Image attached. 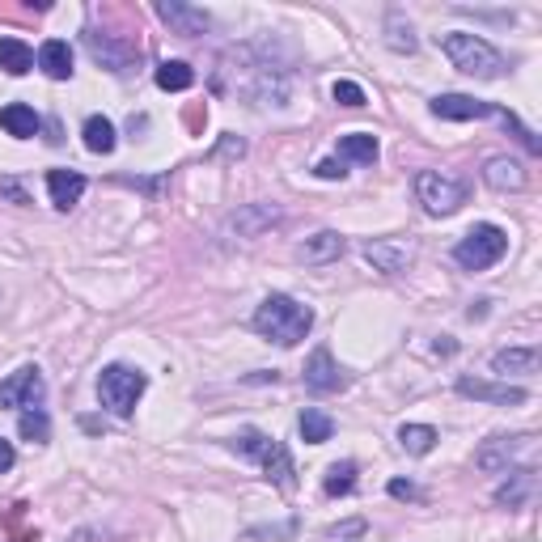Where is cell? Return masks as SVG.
Listing matches in <instances>:
<instances>
[{
	"mask_svg": "<svg viewBox=\"0 0 542 542\" xmlns=\"http://www.w3.org/2000/svg\"><path fill=\"white\" fill-rule=\"evenodd\" d=\"M365 259L377 267V271H386V276H403V271L411 267V259H415V250L411 246H403V242H369L365 246Z\"/></svg>",
	"mask_w": 542,
	"mask_h": 542,
	"instance_id": "14",
	"label": "cell"
},
{
	"mask_svg": "<svg viewBox=\"0 0 542 542\" xmlns=\"http://www.w3.org/2000/svg\"><path fill=\"white\" fill-rule=\"evenodd\" d=\"M322 492H327V496H352V492H356V462H335V466H327Z\"/></svg>",
	"mask_w": 542,
	"mask_h": 542,
	"instance_id": "30",
	"label": "cell"
},
{
	"mask_svg": "<svg viewBox=\"0 0 542 542\" xmlns=\"http://www.w3.org/2000/svg\"><path fill=\"white\" fill-rule=\"evenodd\" d=\"M348 386H352V373L331 356V348H314L310 360H305V390H314V394H339V390H348Z\"/></svg>",
	"mask_w": 542,
	"mask_h": 542,
	"instance_id": "7",
	"label": "cell"
},
{
	"mask_svg": "<svg viewBox=\"0 0 542 542\" xmlns=\"http://www.w3.org/2000/svg\"><path fill=\"white\" fill-rule=\"evenodd\" d=\"M314 174H318V178H327V183H335V178L348 174V166H343L339 157H327V161H318V166H314Z\"/></svg>",
	"mask_w": 542,
	"mask_h": 542,
	"instance_id": "33",
	"label": "cell"
},
{
	"mask_svg": "<svg viewBox=\"0 0 542 542\" xmlns=\"http://www.w3.org/2000/svg\"><path fill=\"white\" fill-rule=\"evenodd\" d=\"M356 534H365V521H360V517L356 521H343V526L331 530V538H356Z\"/></svg>",
	"mask_w": 542,
	"mask_h": 542,
	"instance_id": "35",
	"label": "cell"
},
{
	"mask_svg": "<svg viewBox=\"0 0 542 542\" xmlns=\"http://www.w3.org/2000/svg\"><path fill=\"white\" fill-rule=\"evenodd\" d=\"M13 462H17V449H13V441L0 437V475H9V471H13Z\"/></svg>",
	"mask_w": 542,
	"mask_h": 542,
	"instance_id": "34",
	"label": "cell"
},
{
	"mask_svg": "<svg viewBox=\"0 0 542 542\" xmlns=\"http://www.w3.org/2000/svg\"><path fill=\"white\" fill-rule=\"evenodd\" d=\"M81 136H85V149H89V153H98V157L115 153V123L106 119V115H89L85 128H81Z\"/></svg>",
	"mask_w": 542,
	"mask_h": 542,
	"instance_id": "26",
	"label": "cell"
},
{
	"mask_svg": "<svg viewBox=\"0 0 542 542\" xmlns=\"http://www.w3.org/2000/svg\"><path fill=\"white\" fill-rule=\"evenodd\" d=\"M0 68H5L9 77H26L34 68V51L22 39H0Z\"/></svg>",
	"mask_w": 542,
	"mask_h": 542,
	"instance_id": "27",
	"label": "cell"
},
{
	"mask_svg": "<svg viewBox=\"0 0 542 542\" xmlns=\"http://www.w3.org/2000/svg\"><path fill=\"white\" fill-rule=\"evenodd\" d=\"M390 496H394V500H415L420 492H415V483H407V479H394V483H390Z\"/></svg>",
	"mask_w": 542,
	"mask_h": 542,
	"instance_id": "36",
	"label": "cell"
},
{
	"mask_svg": "<svg viewBox=\"0 0 542 542\" xmlns=\"http://www.w3.org/2000/svg\"><path fill=\"white\" fill-rule=\"evenodd\" d=\"M462 399H475V403H492V407H521L526 403V390L509 386V382H483V377H458L454 386Z\"/></svg>",
	"mask_w": 542,
	"mask_h": 542,
	"instance_id": "9",
	"label": "cell"
},
{
	"mask_svg": "<svg viewBox=\"0 0 542 542\" xmlns=\"http://www.w3.org/2000/svg\"><path fill=\"white\" fill-rule=\"evenodd\" d=\"M331 94H335V102H339V106H348V111H356V106H365V89H360L356 81H335Z\"/></svg>",
	"mask_w": 542,
	"mask_h": 542,
	"instance_id": "32",
	"label": "cell"
},
{
	"mask_svg": "<svg viewBox=\"0 0 542 542\" xmlns=\"http://www.w3.org/2000/svg\"><path fill=\"white\" fill-rule=\"evenodd\" d=\"M432 115L437 119H449V123H466V119H500V106L492 102H479L471 94H437L432 98Z\"/></svg>",
	"mask_w": 542,
	"mask_h": 542,
	"instance_id": "10",
	"label": "cell"
},
{
	"mask_svg": "<svg viewBox=\"0 0 542 542\" xmlns=\"http://www.w3.org/2000/svg\"><path fill=\"white\" fill-rule=\"evenodd\" d=\"M339 161L343 166H373L377 161V140L369 132H348V136H339Z\"/></svg>",
	"mask_w": 542,
	"mask_h": 542,
	"instance_id": "23",
	"label": "cell"
},
{
	"mask_svg": "<svg viewBox=\"0 0 542 542\" xmlns=\"http://www.w3.org/2000/svg\"><path fill=\"white\" fill-rule=\"evenodd\" d=\"M0 128H5L13 140H34V136H39V128H43V119L34 115V106L9 102L5 111H0Z\"/></svg>",
	"mask_w": 542,
	"mask_h": 542,
	"instance_id": "19",
	"label": "cell"
},
{
	"mask_svg": "<svg viewBox=\"0 0 542 542\" xmlns=\"http://www.w3.org/2000/svg\"><path fill=\"white\" fill-rule=\"evenodd\" d=\"M43 394H47L43 373L34 365H26V369H17L9 382H0V411H5V407H22V411L43 407Z\"/></svg>",
	"mask_w": 542,
	"mask_h": 542,
	"instance_id": "8",
	"label": "cell"
},
{
	"mask_svg": "<svg viewBox=\"0 0 542 542\" xmlns=\"http://www.w3.org/2000/svg\"><path fill=\"white\" fill-rule=\"evenodd\" d=\"M85 47H89V56H94L98 64H106L111 72H132V47H115L106 34H98V30H85Z\"/></svg>",
	"mask_w": 542,
	"mask_h": 542,
	"instance_id": "16",
	"label": "cell"
},
{
	"mask_svg": "<svg viewBox=\"0 0 542 542\" xmlns=\"http://www.w3.org/2000/svg\"><path fill=\"white\" fill-rule=\"evenodd\" d=\"M343 250H348V242H343V233H335V229H322V233H314V238H305V246H301V259L305 263H335Z\"/></svg>",
	"mask_w": 542,
	"mask_h": 542,
	"instance_id": "21",
	"label": "cell"
},
{
	"mask_svg": "<svg viewBox=\"0 0 542 542\" xmlns=\"http://www.w3.org/2000/svg\"><path fill=\"white\" fill-rule=\"evenodd\" d=\"M483 183L492 191H526V166H521L517 157H487L483 166Z\"/></svg>",
	"mask_w": 542,
	"mask_h": 542,
	"instance_id": "13",
	"label": "cell"
},
{
	"mask_svg": "<svg viewBox=\"0 0 542 542\" xmlns=\"http://www.w3.org/2000/svg\"><path fill=\"white\" fill-rule=\"evenodd\" d=\"M386 47L399 51V56H411V51L420 47V39H415V30H411V22H407L403 9H390V13H386Z\"/></svg>",
	"mask_w": 542,
	"mask_h": 542,
	"instance_id": "24",
	"label": "cell"
},
{
	"mask_svg": "<svg viewBox=\"0 0 542 542\" xmlns=\"http://www.w3.org/2000/svg\"><path fill=\"white\" fill-rule=\"evenodd\" d=\"M466 195H471V187L462 183V178L454 174H441V170H420L415 174V200L424 204L428 216H454Z\"/></svg>",
	"mask_w": 542,
	"mask_h": 542,
	"instance_id": "5",
	"label": "cell"
},
{
	"mask_svg": "<svg viewBox=\"0 0 542 542\" xmlns=\"http://www.w3.org/2000/svg\"><path fill=\"white\" fill-rule=\"evenodd\" d=\"M157 17L174 34H187V39H191V34H208L212 30V17L204 9L187 5V0H157Z\"/></svg>",
	"mask_w": 542,
	"mask_h": 542,
	"instance_id": "12",
	"label": "cell"
},
{
	"mask_svg": "<svg viewBox=\"0 0 542 542\" xmlns=\"http://www.w3.org/2000/svg\"><path fill=\"white\" fill-rule=\"evenodd\" d=\"M229 449L242 458H255L263 466V475L276 483L280 492H297V466H293V454L284 449V441L267 437V432H259V428H242L238 437L229 441Z\"/></svg>",
	"mask_w": 542,
	"mask_h": 542,
	"instance_id": "3",
	"label": "cell"
},
{
	"mask_svg": "<svg viewBox=\"0 0 542 542\" xmlns=\"http://www.w3.org/2000/svg\"><path fill=\"white\" fill-rule=\"evenodd\" d=\"M246 153V144L238 140V136H229L225 144H221V149H216V157H242Z\"/></svg>",
	"mask_w": 542,
	"mask_h": 542,
	"instance_id": "37",
	"label": "cell"
},
{
	"mask_svg": "<svg viewBox=\"0 0 542 542\" xmlns=\"http://www.w3.org/2000/svg\"><path fill=\"white\" fill-rule=\"evenodd\" d=\"M0 195H9L13 204H30L26 195H22V187H17V183H9V178H5V183H0Z\"/></svg>",
	"mask_w": 542,
	"mask_h": 542,
	"instance_id": "38",
	"label": "cell"
},
{
	"mask_svg": "<svg viewBox=\"0 0 542 542\" xmlns=\"http://www.w3.org/2000/svg\"><path fill=\"white\" fill-rule=\"evenodd\" d=\"M437 352H441V356H449V352H454V339H449V335H445V339H437Z\"/></svg>",
	"mask_w": 542,
	"mask_h": 542,
	"instance_id": "39",
	"label": "cell"
},
{
	"mask_svg": "<svg viewBox=\"0 0 542 542\" xmlns=\"http://www.w3.org/2000/svg\"><path fill=\"white\" fill-rule=\"evenodd\" d=\"M399 445L411 458H424V454H432V445H437V428L432 424H403L399 428Z\"/></svg>",
	"mask_w": 542,
	"mask_h": 542,
	"instance_id": "28",
	"label": "cell"
},
{
	"mask_svg": "<svg viewBox=\"0 0 542 542\" xmlns=\"http://www.w3.org/2000/svg\"><path fill=\"white\" fill-rule=\"evenodd\" d=\"M530 445H534V437H492V441L479 445L475 466H479V471H509V466L526 454Z\"/></svg>",
	"mask_w": 542,
	"mask_h": 542,
	"instance_id": "11",
	"label": "cell"
},
{
	"mask_svg": "<svg viewBox=\"0 0 542 542\" xmlns=\"http://www.w3.org/2000/svg\"><path fill=\"white\" fill-rule=\"evenodd\" d=\"M504 250H509V233H504L500 225H475L466 238L454 246V259L458 267L466 271H487V267H496L504 259Z\"/></svg>",
	"mask_w": 542,
	"mask_h": 542,
	"instance_id": "6",
	"label": "cell"
},
{
	"mask_svg": "<svg viewBox=\"0 0 542 542\" xmlns=\"http://www.w3.org/2000/svg\"><path fill=\"white\" fill-rule=\"evenodd\" d=\"M437 43L449 56V64H454L458 72H466V77H475V81H500L504 72H509V60H504L487 39H479V34L449 30V34H437Z\"/></svg>",
	"mask_w": 542,
	"mask_h": 542,
	"instance_id": "2",
	"label": "cell"
},
{
	"mask_svg": "<svg viewBox=\"0 0 542 542\" xmlns=\"http://www.w3.org/2000/svg\"><path fill=\"white\" fill-rule=\"evenodd\" d=\"M195 85V72H191V64H183V60H166L157 68V89H166V94H183V89H191Z\"/></svg>",
	"mask_w": 542,
	"mask_h": 542,
	"instance_id": "29",
	"label": "cell"
},
{
	"mask_svg": "<svg viewBox=\"0 0 542 542\" xmlns=\"http://www.w3.org/2000/svg\"><path fill=\"white\" fill-rule=\"evenodd\" d=\"M17 432H22L26 441H34V445H47V441H51V420H47V411H43V407L22 411V420H17Z\"/></svg>",
	"mask_w": 542,
	"mask_h": 542,
	"instance_id": "31",
	"label": "cell"
},
{
	"mask_svg": "<svg viewBox=\"0 0 542 542\" xmlns=\"http://www.w3.org/2000/svg\"><path fill=\"white\" fill-rule=\"evenodd\" d=\"M280 221V212L271 208V204H250V208H242L238 216H229V229L238 233V238H259V233L267 229V225H276Z\"/></svg>",
	"mask_w": 542,
	"mask_h": 542,
	"instance_id": "20",
	"label": "cell"
},
{
	"mask_svg": "<svg viewBox=\"0 0 542 542\" xmlns=\"http://www.w3.org/2000/svg\"><path fill=\"white\" fill-rule=\"evenodd\" d=\"M534 492H538L534 466H521V471L509 475V483H500V487H496V504H500V509H521V504H526Z\"/></svg>",
	"mask_w": 542,
	"mask_h": 542,
	"instance_id": "17",
	"label": "cell"
},
{
	"mask_svg": "<svg viewBox=\"0 0 542 542\" xmlns=\"http://www.w3.org/2000/svg\"><path fill=\"white\" fill-rule=\"evenodd\" d=\"M538 360H542V352L534 348V343H526V348H500L492 356V373H500V377H509V373L530 377V373H538Z\"/></svg>",
	"mask_w": 542,
	"mask_h": 542,
	"instance_id": "18",
	"label": "cell"
},
{
	"mask_svg": "<svg viewBox=\"0 0 542 542\" xmlns=\"http://www.w3.org/2000/svg\"><path fill=\"white\" fill-rule=\"evenodd\" d=\"M39 68L47 72L51 81H68L72 77V51H68V43L64 39H47L39 47Z\"/></svg>",
	"mask_w": 542,
	"mask_h": 542,
	"instance_id": "22",
	"label": "cell"
},
{
	"mask_svg": "<svg viewBox=\"0 0 542 542\" xmlns=\"http://www.w3.org/2000/svg\"><path fill=\"white\" fill-rule=\"evenodd\" d=\"M297 428H301V441L305 445H327L335 437V420H331L327 411H318V407H305Z\"/></svg>",
	"mask_w": 542,
	"mask_h": 542,
	"instance_id": "25",
	"label": "cell"
},
{
	"mask_svg": "<svg viewBox=\"0 0 542 542\" xmlns=\"http://www.w3.org/2000/svg\"><path fill=\"white\" fill-rule=\"evenodd\" d=\"M85 174L77 170H51L47 174V195H51V204H56L60 212H68L72 204H81V195H85Z\"/></svg>",
	"mask_w": 542,
	"mask_h": 542,
	"instance_id": "15",
	"label": "cell"
},
{
	"mask_svg": "<svg viewBox=\"0 0 542 542\" xmlns=\"http://www.w3.org/2000/svg\"><path fill=\"white\" fill-rule=\"evenodd\" d=\"M250 327H255L267 343H276V348H297L314 327V310L301 305L297 297H288V293H271V297H263L255 318H250Z\"/></svg>",
	"mask_w": 542,
	"mask_h": 542,
	"instance_id": "1",
	"label": "cell"
},
{
	"mask_svg": "<svg viewBox=\"0 0 542 542\" xmlns=\"http://www.w3.org/2000/svg\"><path fill=\"white\" fill-rule=\"evenodd\" d=\"M144 386H149V377L132 365H106L98 373V399H102L106 411H115L119 420H128V415L136 411Z\"/></svg>",
	"mask_w": 542,
	"mask_h": 542,
	"instance_id": "4",
	"label": "cell"
}]
</instances>
